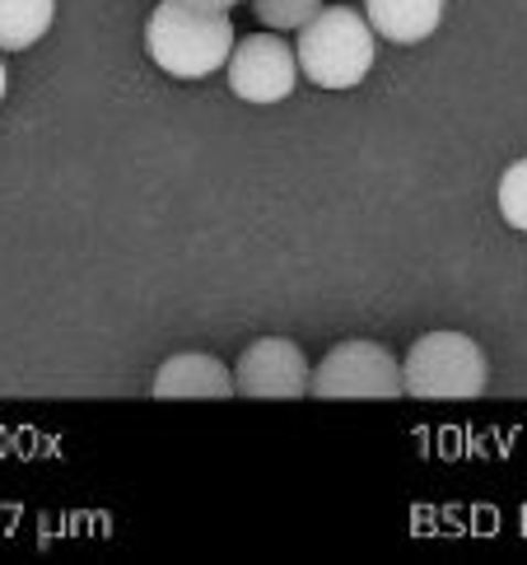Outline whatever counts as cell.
<instances>
[{
	"instance_id": "obj_1",
	"label": "cell",
	"mask_w": 527,
	"mask_h": 565,
	"mask_svg": "<svg viewBox=\"0 0 527 565\" xmlns=\"http://www.w3.org/2000/svg\"><path fill=\"white\" fill-rule=\"evenodd\" d=\"M146 52L159 71L178 79H206L229 66L234 24L219 10H201L192 0H159L146 19Z\"/></svg>"
},
{
	"instance_id": "obj_2",
	"label": "cell",
	"mask_w": 527,
	"mask_h": 565,
	"mask_svg": "<svg viewBox=\"0 0 527 565\" xmlns=\"http://www.w3.org/2000/svg\"><path fill=\"white\" fill-rule=\"evenodd\" d=\"M374 52H378V33L364 14L332 6L318 10L309 24L299 29V71L313 79L318 89H355L364 75L374 71Z\"/></svg>"
},
{
	"instance_id": "obj_3",
	"label": "cell",
	"mask_w": 527,
	"mask_h": 565,
	"mask_svg": "<svg viewBox=\"0 0 527 565\" xmlns=\"http://www.w3.org/2000/svg\"><path fill=\"white\" fill-rule=\"evenodd\" d=\"M401 383L407 397H481L491 365L467 332H424L401 360Z\"/></svg>"
},
{
	"instance_id": "obj_4",
	"label": "cell",
	"mask_w": 527,
	"mask_h": 565,
	"mask_svg": "<svg viewBox=\"0 0 527 565\" xmlns=\"http://www.w3.org/2000/svg\"><path fill=\"white\" fill-rule=\"evenodd\" d=\"M313 397H407L401 360L383 341H341L322 355L309 383Z\"/></svg>"
},
{
	"instance_id": "obj_5",
	"label": "cell",
	"mask_w": 527,
	"mask_h": 565,
	"mask_svg": "<svg viewBox=\"0 0 527 565\" xmlns=\"http://www.w3.org/2000/svg\"><path fill=\"white\" fill-rule=\"evenodd\" d=\"M299 85V56L276 33H248L229 52V89L243 104H286Z\"/></svg>"
},
{
	"instance_id": "obj_6",
	"label": "cell",
	"mask_w": 527,
	"mask_h": 565,
	"mask_svg": "<svg viewBox=\"0 0 527 565\" xmlns=\"http://www.w3.org/2000/svg\"><path fill=\"white\" fill-rule=\"evenodd\" d=\"M238 397H303L313 370L290 337H257L234 365Z\"/></svg>"
},
{
	"instance_id": "obj_7",
	"label": "cell",
	"mask_w": 527,
	"mask_h": 565,
	"mask_svg": "<svg viewBox=\"0 0 527 565\" xmlns=\"http://www.w3.org/2000/svg\"><path fill=\"white\" fill-rule=\"evenodd\" d=\"M154 397H238V383L225 360L206 351H178L154 370Z\"/></svg>"
},
{
	"instance_id": "obj_8",
	"label": "cell",
	"mask_w": 527,
	"mask_h": 565,
	"mask_svg": "<svg viewBox=\"0 0 527 565\" xmlns=\"http://www.w3.org/2000/svg\"><path fill=\"white\" fill-rule=\"evenodd\" d=\"M364 19L388 43H424L443 24V0H364Z\"/></svg>"
},
{
	"instance_id": "obj_9",
	"label": "cell",
	"mask_w": 527,
	"mask_h": 565,
	"mask_svg": "<svg viewBox=\"0 0 527 565\" xmlns=\"http://www.w3.org/2000/svg\"><path fill=\"white\" fill-rule=\"evenodd\" d=\"M56 0H0V52H24L52 29Z\"/></svg>"
},
{
	"instance_id": "obj_10",
	"label": "cell",
	"mask_w": 527,
	"mask_h": 565,
	"mask_svg": "<svg viewBox=\"0 0 527 565\" xmlns=\"http://www.w3.org/2000/svg\"><path fill=\"white\" fill-rule=\"evenodd\" d=\"M257 19L276 33H299L309 19L322 10V0H252Z\"/></svg>"
},
{
	"instance_id": "obj_11",
	"label": "cell",
	"mask_w": 527,
	"mask_h": 565,
	"mask_svg": "<svg viewBox=\"0 0 527 565\" xmlns=\"http://www.w3.org/2000/svg\"><path fill=\"white\" fill-rule=\"evenodd\" d=\"M499 215L509 220L514 230L527 234V159L509 164L504 178H499Z\"/></svg>"
},
{
	"instance_id": "obj_12",
	"label": "cell",
	"mask_w": 527,
	"mask_h": 565,
	"mask_svg": "<svg viewBox=\"0 0 527 565\" xmlns=\"http://www.w3.org/2000/svg\"><path fill=\"white\" fill-rule=\"evenodd\" d=\"M192 6H201V10H219V14H229L238 0H192Z\"/></svg>"
},
{
	"instance_id": "obj_13",
	"label": "cell",
	"mask_w": 527,
	"mask_h": 565,
	"mask_svg": "<svg viewBox=\"0 0 527 565\" xmlns=\"http://www.w3.org/2000/svg\"><path fill=\"white\" fill-rule=\"evenodd\" d=\"M6 85H10L6 79V56H0V104H6Z\"/></svg>"
}]
</instances>
